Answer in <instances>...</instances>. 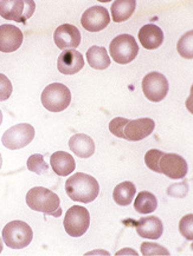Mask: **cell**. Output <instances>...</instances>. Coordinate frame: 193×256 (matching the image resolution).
Listing matches in <instances>:
<instances>
[{
	"mask_svg": "<svg viewBox=\"0 0 193 256\" xmlns=\"http://www.w3.org/2000/svg\"><path fill=\"white\" fill-rule=\"evenodd\" d=\"M65 192L75 202L90 203L99 196L100 186L95 177L88 174L77 172L68 178Z\"/></svg>",
	"mask_w": 193,
	"mask_h": 256,
	"instance_id": "1",
	"label": "cell"
},
{
	"mask_svg": "<svg viewBox=\"0 0 193 256\" xmlns=\"http://www.w3.org/2000/svg\"><path fill=\"white\" fill-rule=\"evenodd\" d=\"M26 204L35 212L60 218L62 215L61 200L57 194L44 186H35L26 194Z\"/></svg>",
	"mask_w": 193,
	"mask_h": 256,
	"instance_id": "2",
	"label": "cell"
},
{
	"mask_svg": "<svg viewBox=\"0 0 193 256\" xmlns=\"http://www.w3.org/2000/svg\"><path fill=\"white\" fill-rule=\"evenodd\" d=\"M41 100L43 106L50 112H61L70 105L71 92L67 85L52 83L44 88Z\"/></svg>",
	"mask_w": 193,
	"mask_h": 256,
	"instance_id": "3",
	"label": "cell"
},
{
	"mask_svg": "<svg viewBox=\"0 0 193 256\" xmlns=\"http://www.w3.org/2000/svg\"><path fill=\"white\" fill-rule=\"evenodd\" d=\"M34 238V232L28 223L11 221L3 229V241L9 248L23 249L28 247Z\"/></svg>",
	"mask_w": 193,
	"mask_h": 256,
	"instance_id": "4",
	"label": "cell"
},
{
	"mask_svg": "<svg viewBox=\"0 0 193 256\" xmlns=\"http://www.w3.org/2000/svg\"><path fill=\"white\" fill-rule=\"evenodd\" d=\"M112 58L117 64H128L136 58L139 54V45L135 38L130 34H120L115 37L109 45Z\"/></svg>",
	"mask_w": 193,
	"mask_h": 256,
	"instance_id": "5",
	"label": "cell"
},
{
	"mask_svg": "<svg viewBox=\"0 0 193 256\" xmlns=\"http://www.w3.org/2000/svg\"><path fill=\"white\" fill-rule=\"evenodd\" d=\"M36 4L34 0H3L0 2V16L6 20L26 24L34 16Z\"/></svg>",
	"mask_w": 193,
	"mask_h": 256,
	"instance_id": "6",
	"label": "cell"
},
{
	"mask_svg": "<svg viewBox=\"0 0 193 256\" xmlns=\"http://www.w3.org/2000/svg\"><path fill=\"white\" fill-rule=\"evenodd\" d=\"M64 229L71 238H81L86 234L90 226V214L87 208L74 206L68 209L65 214Z\"/></svg>",
	"mask_w": 193,
	"mask_h": 256,
	"instance_id": "7",
	"label": "cell"
},
{
	"mask_svg": "<svg viewBox=\"0 0 193 256\" xmlns=\"http://www.w3.org/2000/svg\"><path fill=\"white\" fill-rule=\"evenodd\" d=\"M35 138V128L29 123L11 126L3 134L2 143L10 150H19L28 146Z\"/></svg>",
	"mask_w": 193,
	"mask_h": 256,
	"instance_id": "8",
	"label": "cell"
},
{
	"mask_svg": "<svg viewBox=\"0 0 193 256\" xmlns=\"http://www.w3.org/2000/svg\"><path fill=\"white\" fill-rule=\"evenodd\" d=\"M142 91L146 98L150 102H161L167 96L169 84L167 78L160 72H149L142 80Z\"/></svg>",
	"mask_w": 193,
	"mask_h": 256,
	"instance_id": "9",
	"label": "cell"
},
{
	"mask_svg": "<svg viewBox=\"0 0 193 256\" xmlns=\"http://www.w3.org/2000/svg\"><path fill=\"white\" fill-rule=\"evenodd\" d=\"M110 16L103 6H91L82 14L81 24L87 31L99 32L109 25Z\"/></svg>",
	"mask_w": 193,
	"mask_h": 256,
	"instance_id": "10",
	"label": "cell"
},
{
	"mask_svg": "<svg viewBox=\"0 0 193 256\" xmlns=\"http://www.w3.org/2000/svg\"><path fill=\"white\" fill-rule=\"evenodd\" d=\"M160 172L172 180L184 178L188 166L186 160L176 154H163L159 160Z\"/></svg>",
	"mask_w": 193,
	"mask_h": 256,
	"instance_id": "11",
	"label": "cell"
},
{
	"mask_svg": "<svg viewBox=\"0 0 193 256\" xmlns=\"http://www.w3.org/2000/svg\"><path fill=\"white\" fill-rule=\"evenodd\" d=\"M54 42L61 50H73L81 44V32L76 26L63 24L55 30Z\"/></svg>",
	"mask_w": 193,
	"mask_h": 256,
	"instance_id": "12",
	"label": "cell"
},
{
	"mask_svg": "<svg viewBox=\"0 0 193 256\" xmlns=\"http://www.w3.org/2000/svg\"><path fill=\"white\" fill-rule=\"evenodd\" d=\"M155 123L150 118H139V120H129L123 130V138L130 142H137L154 131Z\"/></svg>",
	"mask_w": 193,
	"mask_h": 256,
	"instance_id": "13",
	"label": "cell"
},
{
	"mask_svg": "<svg viewBox=\"0 0 193 256\" xmlns=\"http://www.w3.org/2000/svg\"><path fill=\"white\" fill-rule=\"evenodd\" d=\"M24 34L15 25H0V51L4 54H11L22 46Z\"/></svg>",
	"mask_w": 193,
	"mask_h": 256,
	"instance_id": "14",
	"label": "cell"
},
{
	"mask_svg": "<svg viewBox=\"0 0 193 256\" xmlns=\"http://www.w3.org/2000/svg\"><path fill=\"white\" fill-rule=\"evenodd\" d=\"M84 66V58L77 50H64L57 59V68L61 74H76Z\"/></svg>",
	"mask_w": 193,
	"mask_h": 256,
	"instance_id": "15",
	"label": "cell"
},
{
	"mask_svg": "<svg viewBox=\"0 0 193 256\" xmlns=\"http://www.w3.org/2000/svg\"><path fill=\"white\" fill-rule=\"evenodd\" d=\"M136 232L143 238L158 240L161 238L163 232V226L161 220L156 216H145L141 218L135 224Z\"/></svg>",
	"mask_w": 193,
	"mask_h": 256,
	"instance_id": "16",
	"label": "cell"
},
{
	"mask_svg": "<svg viewBox=\"0 0 193 256\" xmlns=\"http://www.w3.org/2000/svg\"><path fill=\"white\" fill-rule=\"evenodd\" d=\"M139 40L147 50H155L163 42L162 30L154 24L143 25L139 31Z\"/></svg>",
	"mask_w": 193,
	"mask_h": 256,
	"instance_id": "17",
	"label": "cell"
},
{
	"mask_svg": "<svg viewBox=\"0 0 193 256\" xmlns=\"http://www.w3.org/2000/svg\"><path fill=\"white\" fill-rule=\"evenodd\" d=\"M69 148L75 155L81 158H88V157L93 156L95 152V143L93 138L84 134H74L69 140Z\"/></svg>",
	"mask_w": 193,
	"mask_h": 256,
	"instance_id": "18",
	"label": "cell"
},
{
	"mask_svg": "<svg viewBox=\"0 0 193 256\" xmlns=\"http://www.w3.org/2000/svg\"><path fill=\"white\" fill-rule=\"evenodd\" d=\"M50 166L58 176H69L76 168L74 157L65 152H57L50 157Z\"/></svg>",
	"mask_w": 193,
	"mask_h": 256,
	"instance_id": "19",
	"label": "cell"
},
{
	"mask_svg": "<svg viewBox=\"0 0 193 256\" xmlns=\"http://www.w3.org/2000/svg\"><path fill=\"white\" fill-rule=\"evenodd\" d=\"M136 8L135 0H116L112 5V17L115 22H123L132 17Z\"/></svg>",
	"mask_w": 193,
	"mask_h": 256,
	"instance_id": "20",
	"label": "cell"
},
{
	"mask_svg": "<svg viewBox=\"0 0 193 256\" xmlns=\"http://www.w3.org/2000/svg\"><path fill=\"white\" fill-rule=\"evenodd\" d=\"M87 62L95 70H106L110 65V58L103 46H91L87 51Z\"/></svg>",
	"mask_w": 193,
	"mask_h": 256,
	"instance_id": "21",
	"label": "cell"
},
{
	"mask_svg": "<svg viewBox=\"0 0 193 256\" xmlns=\"http://www.w3.org/2000/svg\"><path fill=\"white\" fill-rule=\"evenodd\" d=\"M135 194H136L135 186H134L132 182L126 180V182L120 183V184H117L115 186V189H114L113 192V198L116 204L126 206H129L130 203L133 202Z\"/></svg>",
	"mask_w": 193,
	"mask_h": 256,
	"instance_id": "22",
	"label": "cell"
},
{
	"mask_svg": "<svg viewBox=\"0 0 193 256\" xmlns=\"http://www.w3.org/2000/svg\"><path fill=\"white\" fill-rule=\"evenodd\" d=\"M134 208L139 214H150L158 208V200L149 192H141L134 201Z\"/></svg>",
	"mask_w": 193,
	"mask_h": 256,
	"instance_id": "23",
	"label": "cell"
},
{
	"mask_svg": "<svg viewBox=\"0 0 193 256\" xmlns=\"http://www.w3.org/2000/svg\"><path fill=\"white\" fill-rule=\"evenodd\" d=\"M192 40H193V31L186 32L182 37L178 40L176 44V50L178 54L185 59L193 58V48H192Z\"/></svg>",
	"mask_w": 193,
	"mask_h": 256,
	"instance_id": "24",
	"label": "cell"
},
{
	"mask_svg": "<svg viewBox=\"0 0 193 256\" xmlns=\"http://www.w3.org/2000/svg\"><path fill=\"white\" fill-rule=\"evenodd\" d=\"M28 169L31 172L37 174V175H44L49 170V164L44 160L43 155L41 154H35L29 157L28 160Z\"/></svg>",
	"mask_w": 193,
	"mask_h": 256,
	"instance_id": "25",
	"label": "cell"
},
{
	"mask_svg": "<svg viewBox=\"0 0 193 256\" xmlns=\"http://www.w3.org/2000/svg\"><path fill=\"white\" fill-rule=\"evenodd\" d=\"M162 152H160L158 149H150L146 152L145 155V163L148 166V169L153 170L154 172H160L159 169V160L163 156Z\"/></svg>",
	"mask_w": 193,
	"mask_h": 256,
	"instance_id": "26",
	"label": "cell"
},
{
	"mask_svg": "<svg viewBox=\"0 0 193 256\" xmlns=\"http://www.w3.org/2000/svg\"><path fill=\"white\" fill-rule=\"evenodd\" d=\"M141 254L143 256H154V255H165L168 256L169 252L162 246L152 242H143L141 244Z\"/></svg>",
	"mask_w": 193,
	"mask_h": 256,
	"instance_id": "27",
	"label": "cell"
},
{
	"mask_svg": "<svg viewBox=\"0 0 193 256\" xmlns=\"http://www.w3.org/2000/svg\"><path fill=\"white\" fill-rule=\"evenodd\" d=\"M179 230L181 235L188 241L193 240V214H188L184 216L179 222Z\"/></svg>",
	"mask_w": 193,
	"mask_h": 256,
	"instance_id": "28",
	"label": "cell"
},
{
	"mask_svg": "<svg viewBox=\"0 0 193 256\" xmlns=\"http://www.w3.org/2000/svg\"><path fill=\"white\" fill-rule=\"evenodd\" d=\"M129 122V120L122 117H116L114 118L112 122L109 123V130L114 136L119 137V138H123V130H125V126L127 123Z\"/></svg>",
	"mask_w": 193,
	"mask_h": 256,
	"instance_id": "29",
	"label": "cell"
},
{
	"mask_svg": "<svg viewBox=\"0 0 193 256\" xmlns=\"http://www.w3.org/2000/svg\"><path fill=\"white\" fill-rule=\"evenodd\" d=\"M13 91L12 83L5 74H0V102L8 100Z\"/></svg>",
	"mask_w": 193,
	"mask_h": 256,
	"instance_id": "30",
	"label": "cell"
},
{
	"mask_svg": "<svg viewBox=\"0 0 193 256\" xmlns=\"http://www.w3.org/2000/svg\"><path fill=\"white\" fill-rule=\"evenodd\" d=\"M187 192H188V186H187V183H186V182L182 183V184H180V183L172 184L167 189L168 195L173 196V198H185Z\"/></svg>",
	"mask_w": 193,
	"mask_h": 256,
	"instance_id": "31",
	"label": "cell"
},
{
	"mask_svg": "<svg viewBox=\"0 0 193 256\" xmlns=\"http://www.w3.org/2000/svg\"><path fill=\"white\" fill-rule=\"evenodd\" d=\"M3 252V242H2V238H0V254H2Z\"/></svg>",
	"mask_w": 193,
	"mask_h": 256,
	"instance_id": "32",
	"label": "cell"
},
{
	"mask_svg": "<svg viewBox=\"0 0 193 256\" xmlns=\"http://www.w3.org/2000/svg\"><path fill=\"white\" fill-rule=\"evenodd\" d=\"M3 123V114H2V110H0V126H2Z\"/></svg>",
	"mask_w": 193,
	"mask_h": 256,
	"instance_id": "33",
	"label": "cell"
},
{
	"mask_svg": "<svg viewBox=\"0 0 193 256\" xmlns=\"http://www.w3.org/2000/svg\"><path fill=\"white\" fill-rule=\"evenodd\" d=\"M3 166V157H2V154H0V169H2Z\"/></svg>",
	"mask_w": 193,
	"mask_h": 256,
	"instance_id": "34",
	"label": "cell"
}]
</instances>
